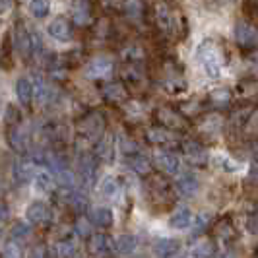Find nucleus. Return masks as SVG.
<instances>
[{
  "label": "nucleus",
  "instance_id": "0eeeda50",
  "mask_svg": "<svg viewBox=\"0 0 258 258\" xmlns=\"http://www.w3.org/2000/svg\"><path fill=\"white\" fill-rule=\"evenodd\" d=\"M169 225H171L173 229H179V231H184V229L192 227L194 216H192V212H190V208L182 206V208H179V210H175L173 216L169 218Z\"/></svg>",
  "mask_w": 258,
  "mask_h": 258
},
{
  "label": "nucleus",
  "instance_id": "4c0bfd02",
  "mask_svg": "<svg viewBox=\"0 0 258 258\" xmlns=\"http://www.w3.org/2000/svg\"><path fill=\"white\" fill-rule=\"evenodd\" d=\"M10 10H12V2L10 0H2V12L8 14Z\"/></svg>",
  "mask_w": 258,
  "mask_h": 258
},
{
  "label": "nucleus",
  "instance_id": "2f4dec72",
  "mask_svg": "<svg viewBox=\"0 0 258 258\" xmlns=\"http://www.w3.org/2000/svg\"><path fill=\"white\" fill-rule=\"evenodd\" d=\"M22 252L18 250V241L12 239V241H6L4 245H2V256L10 258V256H20Z\"/></svg>",
  "mask_w": 258,
  "mask_h": 258
},
{
  "label": "nucleus",
  "instance_id": "c85d7f7f",
  "mask_svg": "<svg viewBox=\"0 0 258 258\" xmlns=\"http://www.w3.org/2000/svg\"><path fill=\"white\" fill-rule=\"evenodd\" d=\"M210 254H212V243L206 239L194 243V246L190 248V256H210Z\"/></svg>",
  "mask_w": 258,
  "mask_h": 258
},
{
  "label": "nucleus",
  "instance_id": "473e14b6",
  "mask_svg": "<svg viewBox=\"0 0 258 258\" xmlns=\"http://www.w3.org/2000/svg\"><path fill=\"white\" fill-rule=\"evenodd\" d=\"M157 22H159V26L165 27V29L171 26V14H169V10L163 4L157 6Z\"/></svg>",
  "mask_w": 258,
  "mask_h": 258
},
{
  "label": "nucleus",
  "instance_id": "6e6552de",
  "mask_svg": "<svg viewBox=\"0 0 258 258\" xmlns=\"http://www.w3.org/2000/svg\"><path fill=\"white\" fill-rule=\"evenodd\" d=\"M235 37H237V41L241 43V45H256L258 43V31L254 29V27L250 26L248 22H237L235 24Z\"/></svg>",
  "mask_w": 258,
  "mask_h": 258
},
{
  "label": "nucleus",
  "instance_id": "f03ea898",
  "mask_svg": "<svg viewBox=\"0 0 258 258\" xmlns=\"http://www.w3.org/2000/svg\"><path fill=\"white\" fill-rule=\"evenodd\" d=\"M26 220L33 225H41V223H49L52 220V212L51 208L47 206L45 202L35 200L26 208Z\"/></svg>",
  "mask_w": 258,
  "mask_h": 258
},
{
  "label": "nucleus",
  "instance_id": "20e7f679",
  "mask_svg": "<svg viewBox=\"0 0 258 258\" xmlns=\"http://www.w3.org/2000/svg\"><path fill=\"white\" fill-rule=\"evenodd\" d=\"M113 68L115 66H113L111 58H93L90 64L86 66L84 74H86V78H90V80H99V78L111 76Z\"/></svg>",
  "mask_w": 258,
  "mask_h": 258
},
{
  "label": "nucleus",
  "instance_id": "6ab92c4d",
  "mask_svg": "<svg viewBox=\"0 0 258 258\" xmlns=\"http://www.w3.org/2000/svg\"><path fill=\"white\" fill-rule=\"evenodd\" d=\"M72 16L78 24H86L88 18H90V8L86 4V0H74L72 4Z\"/></svg>",
  "mask_w": 258,
  "mask_h": 258
},
{
  "label": "nucleus",
  "instance_id": "1a4fd4ad",
  "mask_svg": "<svg viewBox=\"0 0 258 258\" xmlns=\"http://www.w3.org/2000/svg\"><path fill=\"white\" fill-rule=\"evenodd\" d=\"M16 97H18L20 105L29 107L31 101H33V97H35V86H33V82L27 80V78H20L16 82Z\"/></svg>",
  "mask_w": 258,
  "mask_h": 258
},
{
  "label": "nucleus",
  "instance_id": "cd10ccee",
  "mask_svg": "<svg viewBox=\"0 0 258 258\" xmlns=\"http://www.w3.org/2000/svg\"><path fill=\"white\" fill-rule=\"evenodd\" d=\"M56 181L62 188H76V177L70 169H64L60 173H56Z\"/></svg>",
  "mask_w": 258,
  "mask_h": 258
},
{
  "label": "nucleus",
  "instance_id": "ea45409f",
  "mask_svg": "<svg viewBox=\"0 0 258 258\" xmlns=\"http://www.w3.org/2000/svg\"><path fill=\"white\" fill-rule=\"evenodd\" d=\"M256 120H258V113H256V116H254V122H256Z\"/></svg>",
  "mask_w": 258,
  "mask_h": 258
},
{
  "label": "nucleus",
  "instance_id": "4468645a",
  "mask_svg": "<svg viewBox=\"0 0 258 258\" xmlns=\"http://www.w3.org/2000/svg\"><path fill=\"white\" fill-rule=\"evenodd\" d=\"M184 154L188 157V161L194 165H202L208 161V152L204 146H200L198 142H188L184 144Z\"/></svg>",
  "mask_w": 258,
  "mask_h": 258
},
{
  "label": "nucleus",
  "instance_id": "f257e3e1",
  "mask_svg": "<svg viewBox=\"0 0 258 258\" xmlns=\"http://www.w3.org/2000/svg\"><path fill=\"white\" fill-rule=\"evenodd\" d=\"M194 58H196V62H200V66L204 68V72L208 74V78L216 80V78L221 76L220 52H218L216 45H214L210 39H204V41H202V43L196 47Z\"/></svg>",
  "mask_w": 258,
  "mask_h": 258
},
{
  "label": "nucleus",
  "instance_id": "412c9836",
  "mask_svg": "<svg viewBox=\"0 0 258 258\" xmlns=\"http://www.w3.org/2000/svg\"><path fill=\"white\" fill-rule=\"evenodd\" d=\"M29 12L35 18H45L51 12V0H31L29 2Z\"/></svg>",
  "mask_w": 258,
  "mask_h": 258
},
{
  "label": "nucleus",
  "instance_id": "c9c22d12",
  "mask_svg": "<svg viewBox=\"0 0 258 258\" xmlns=\"http://www.w3.org/2000/svg\"><path fill=\"white\" fill-rule=\"evenodd\" d=\"M88 223H90V221L80 220L76 225H74V231H76L80 237H88V235H90V227H88Z\"/></svg>",
  "mask_w": 258,
  "mask_h": 258
},
{
  "label": "nucleus",
  "instance_id": "7ed1b4c3",
  "mask_svg": "<svg viewBox=\"0 0 258 258\" xmlns=\"http://www.w3.org/2000/svg\"><path fill=\"white\" fill-rule=\"evenodd\" d=\"M90 250L93 254H111L116 252V239L105 235V233H95L90 239Z\"/></svg>",
  "mask_w": 258,
  "mask_h": 258
},
{
  "label": "nucleus",
  "instance_id": "4be33fe9",
  "mask_svg": "<svg viewBox=\"0 0 258 258\" xmlns=\"http://www.w3.org/2000/svg\"><path fill=\"white\" fill-rule=\"evenodd\" d=\"M29 235H31V227L24 223V221H18V223H14L12 229H10V237L16 239L18 243H22V241H27L29 239Z\"/></svg>",
  "mask_w": 258,
  "mask_h": 258
},
{
  "label": "nucleus",
  "instance_id": "a211bd4d",
  "mask_svg": "<svg viewBox=\"0 0 258 258\" xmlns=\"http://www.w3.org/2000/svg\"><path fill=\"white\" fill-rule=\"evenodd\" d=\"M33 182H35V188H37L39 192H51L52 188H54V181H52L51 173L49 171H43V169L35 173Z\"/></svg>",
  "mask_w": 258,
  "mask_h": 258
},
{
  "label": "nucleus",
  "instance_id": "58836bf2",
  "mask_svg": "<svg viewBox=\"0 0 258 258\" xmlns=\"http://www.w3.org/2000/svg\"><path fill=\"white\" fill-rule=\"evenodd\" d=\"M8 220V206L6 204H2V221Z\"/></svg>",
  "mask_w": 258,
  "mask_h": 258
},
{
  "label": "nucleus",
  "instance_id": "aec40b11",
  "mask_svg": "<svg viewBox=\"0 0 258 258\" xmlns=\"http://www.w3.org/2000/svg\"><path fill=\"white\" fill-rule=\"evenodd\" d=\"M99 192L103 194V196H107V198H113L118 192V181H116L113 175H107L99 182Z\"/></svg>",
  "mask_w": 258,
  "mask_h": 258
},
{
  "label": "nucleus",
  "instance_id": "39448f33",
  "mask_svg": "<svg viewBox=\"0 0 258 258\" xmlns=\"http://www.w3.org/2000/svg\"><path fill=\"white\" fill-rule=\"evenodd\" d=\"M155 165L167 175H179L181 173V159L177 155L167 154V152H159L155 155Z\"/></svg>",
  "mask_w": 258,
  "mask_h": 258
},
{
  "label": "nucleus",
  "instance_id": "f3484780",
  "mask_svg": "<svg viewBox=\"0 0 258 258\" xmlns=\"http://www.w3.org/2000/svg\"><path fill=\"white\" fill-rule=\"evenodd\" d=\"M136 246H138V239L134 235L124 233L116 239V252H120V254H132L136 250Z\"/></svg>",
  "mask_w": 258,
  "mask_h": 258
},
{
  "label": "nucleus",
  "instance_id": "ddd939ff",
  "mask_svg": "<svg viewBox=\"0 0 258 258\" xmlns=\"http://www.w3.org/2000/svg\"><path fill=\"white\" fill-rule=\"evenodd\" d=\"M175 188H177V192L181 194V196H184V198H192L194 194L198 192V188H200V184H198V181H196V177L194 175H182V177H179V181H177V184H175Z\"/></svg>",
  "mask_w": 258,
  "mask_h": 258
},
{
  "label": "nucleus",
  "instance_id": "9d476101",
  "mask_svg": "<svg viewBox=\"0 0 258 258\" xmlns=\"http://www.w3.org/2000/svg\"><path fill=\"white\" fill-rule=\"evenodd\" d=\"M88 216H90L88 220H90L93 225H97V227H111V225H113V221H115L113 210H111L109 206L91 208Z\"/></svg>",
  "mask_w": 258,
  "mask_h": 258
},
{
  "label": "nucleus",
  "instance_id": "f704fd0d",
  "mask_svg": "<svg viewBox=\"0 0 258 258\" xmlns=\"http://www.w3.org/2000/svg\"><path fill=\"white\" fill-rule=\"evenodd\" d=\"M118 146H120V154H124V155L136 152V146H134L132 142H128L124 136H120V138H118Z\"/></svg>",
  "mask_w": 258,
  "mask_h": 258
},
{
  "label": "nucleus",
  "instance_id": "72a5a7b5",
  "mask_svg": "<svg viewBox=\"0 0 258 258\" xmlns=\"http://www.w3.org/2000/svg\"><path fill=\"white\" fill-rule=\"evenodd\" d=\"M208 221H210V214H208V212H200V214L194 218V229H196V231L204 229L208 225Z\"/></svg>",
  "mask_w": 258,
  "mask_h": 258
},
{
  "label": "nucleus",
  "instance_id": "a878e982",
  "mask_svg": "<svg viewBox=\"0 0 258 258\" xmlns=\"http://www.w3.org/2000/svg\"><path fill=\"white\" fill-rule=\"evenodd\" d=\"M103 95L111 101H120V99H124L126 93H124V88L120 84H109L103 88Z\"/></svg>",
  "mask_w": 258,
  "mask_h": 258
},
{
  "label": "nucleus",
  "instance_id": "c756f323",
  "mask_svg": "<svg viewBox=\"0 0 258 258\" xmlns=\"http://www.w3.org/2000/svg\"><path fill=\"white\" fill-rule=\"evenodd\" d=\"M173 138V132H169L165 128H152L148 130V140L150 142H167Z\"/></svg>",
  "mask_w": 258,
  "mask_h": 258
},
{
  "label": "nucleus",
  "instance_id": "b1692460",
  "mask_svg": "<svg viewBox=\"0 0 258 258\" xmlns=\"http://www.w3.org/2000/svg\"><path fill=\"white\" fill-rule=\"evenodd\" d=\"M56 256H74L76 254V243L72 239H66V241H58L54 245V252Z\"/></svg>",
  "mask_w": 258,
  "mask_h": 258
},
{
  "label": "nucleus",
  "instance_id": "f8f14e48",
  "mask_svg": "<svg viewBox=\"0 0 258 258\" xmlns=\"http://www.w3.org/2000/svg\"><path fill=\"white\" fill-rule=\"evenodd\" d=\"M95 173H97V163H95V159L88 155V157H84L82 161H80V179L82 182L86 184V186H91L93 182H95Z\"/></svg>",
  "mask_w": 258,
  "mask_h": 258
},
{
  "label": "nucleus",
  "instance_id": "423d86ee",
  "mask_svg": "<svg viewBox=\"0 0 258 258\" xmlns=\"http://www.w3.org/2000/svg\"><path fill=\"white\" fill-rule=\"evenodd\" d=\"M12 173L18 182L31 181V179L35 177V173H37L35 161H33V159H18V161H14Z\"/></svg>",
  "mask_w": 258,
  "mask_h": 258
},
{
  "label": "nucleus",
  "instance_id": "e433bc0d",
  "mask_svg": "<svg viewBox=\"0 0 258 258\" xmlns=\"http://www.w3.org/2000/svg\"><path fill=\"white\" fill-rule=\"evenodd\" d=\"M212 97H214V99H218V101H227V99H229V91L227 90H216Z\"/></svg>",
  "mask_w": 258,
  "mask_h": 258
},
{
  "label": "nucleus",
  "instance_id": "7c9ffc66",
  "mask_svg": "<svg viewBox=\"0 0 258 258\" xmlns=\"http://www.w3.org/2000/svg\"><path fill=\"white\" fill-rule=\"evenodd\" d=\"M126 14L130 20H140L142 18V2L140 0H126Z\"/></svg>",
  "mask_w": 258,
  "mask_h": 258
},
{
  "label": "nucleus",
  "instance_id": "dca6fc26",
  "mask_svg": "<svg viewBox=\"0 0 258 258\" xmlns=\"http://www.w3.org/2000/svg\"><path fill=\"white\" fill-rule=\"evenodd\" d=\"M126 167H128L130 171H134V173H138V175H146V173L150 171V161H148V157L132 152V154H128V157H126Z\"/></svg>",
  "mask_w": 258,
  "mask_h": 258
},
{
  "label": "nucleus",
  "instance_id": "2eb2a0df",
  "mask_svg": "<svg viewBox=\"0 0 258 258\" xmlns=\"http://www.w3.org/2000/svg\"><path fill=\"white\" fill-rule=\"evenodd\" d=\"M157 256H175L181 250V243L175 239H159L154 246Z\"/></svg>",
  "mask_w": 258,
  "mask_h": 258
},
{
  "label": "nucleus",
  "instance_id": "5701e85b",
  "mask_svg": "<svg viewBox=\"0 0 258 258\" xmlns=\"http://www.w3.org/2000/svg\"><path fill=\"white\" fill-rule=\"evenodd\" d=\"M95 154L99 159H105V161H113V157H115V150H113V144L109 138H103L101 142L97 144V148H95Z\"/></svg>",
  "mask_w": 258,
  "mask_h": 258
},
{
  "label": "nucleus",
  "instance_id": "bb28decb",
  "mask_svg": "<svg viewBox=\"0 0 258 258\" xmlns=\"http://www.w3.org/2000/svg\"><path fill=\"white\" fill-rule=\"evenodd\" d=\"M214 161L218 163V167L221 171H225V173H235V171H239V163H235L231 157H227V155H216L214 157Z\"/></svg>",
  "mask_w": 258,
  "mask_h": 258
},
{
  "label": "nucleus",
  "instance_id": "9b49d317",
  "mask_svg": "<svg viewBox=\"0 0 258 258\" xmlns=\"http://www.w3.org/2000/svg\"><path fill=\"white\" fill-rule=\"evenodd\" d=\"M47 33L52 39H56V41H68V39L72 37V27L68 24V20L56 18V20H52L51 24L47 26Z\"/></svg>",
  "mask_w": 258,
  "mask_h": 258
},
{
  "label": "nucleus",
  "instance_id": "393cba45",
  "mask_svg": "<svg viewBox=\"0 0 258 258\" xmlns=\"http://www.w3.org/2000/svg\"><path fill=\"white\" fill-rule=\"evenodd\" d=\"M35 99H37L39 105L47 103L49 101V97H51V88L41 80V78H35Z\"/></svg>",
  "mask_w": 258,
  "mask_h": 258
}]
</instances>
